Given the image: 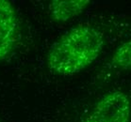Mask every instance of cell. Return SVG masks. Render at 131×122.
Listing matches in <instances>:
<instances>
[{"label": "cell", "mask_w": 131, "mask_h": 122, "mask_svg": "<svg viewBox=\"0 0 131 122\" xmlns=\"http://www.w3.org/2000/svg\"><path fill=\"white\" fill-rule=\"evenodd\" d=\"M131 101L125 92L115 90L99 99L83 122H129Z\"/></svg>", "instance_id": "cell-2"}, {"label": "cell", "mask_w": 131, "mask_h": 122, "mask_svg": "<svg viewBox=\"0 0 131 122\" xmlns=\"http://www.w3.org/2000/svg\"><path fill=\"white\" fill-rule=\"evenodd\" d=\"M90 3L89 0H54L49 5L50 17L54 22L64 23L81 14Z\"/></svg>", "instance_id": "cell-4"}, {"label": "cell", "mask_w": 131, "mask_h": 122, "mask_svg": "<svg viewBox=\"0 0 131 122\" xmlns=\"http://www.w3.org/2000/svg\"><path fill=\"white\" fill-rule=\"evenodd\" d=\"M103 33L91 24H78L62 34L51 45L47 68L55 74L73 75L94 62L104 48Z\"/></svg>", "instance_id": "cell-1"}, {"label": "cell", "mask_w": 131, "mask_h": 122, "mask_svg": "<svg viewBox=\"0 0 131 122\" xmlns=\"http://www.w3.org/2000/svg\"><path fill=\"white\" fill-rule=\"evenodd\" d=\"M111 62L122 70L131 71V39L117 48L112 56Z\"/></svg>", "instance_id": "cell-5"}, {"label": "cell", "mask_w": 131, "mask_h": 122, "mask_svg": "<svg viewBox=\"0 0 131 122\" xmlns=\"http://www.w3.org/2000/svg\"><path fill=\"white\" fill-rule=\"evenodd\" d=\"M19 21L13 4L0 0V62L10 56L17 40Z\"/></svg>", "instance_id": "cell-3"}]
</instances>
